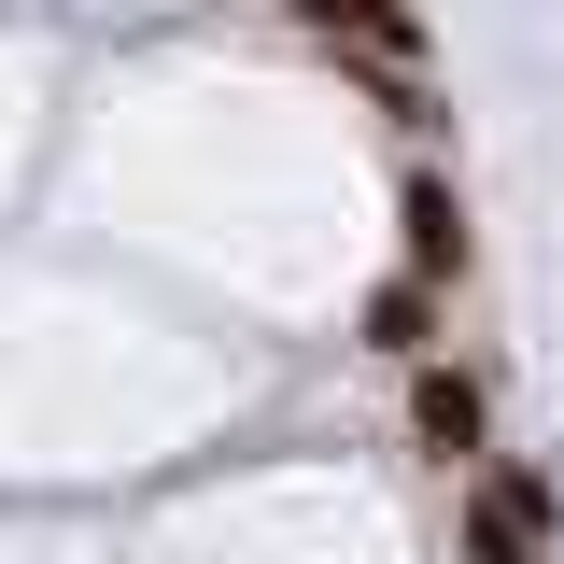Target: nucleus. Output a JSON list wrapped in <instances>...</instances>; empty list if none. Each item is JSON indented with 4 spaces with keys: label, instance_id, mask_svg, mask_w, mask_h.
Segmentation results:
<instances>
[{
    "label": "nucleus",
    "instance_id": "1",
    "mask_svg": "<svg viewBox=\"0 0 564 564\" xmlns=\"http://www.w3.org/2000/svg\"><path fill=\"white\" fill-rule=\"evenodd\" d=\"M410 452H423V466H452V480H480V466H494V381L466 367V352L410 367Z\"/></svg>",
    "mask_w": 564,
    "mask_h": 564
},
{
    "label": "nucleus",
    "instance_id": "2",
    "mask_svg": "<svg viewBox=\"0 0 564 564\" xmlns=\"http://www.w3.org/2000/svg\"><path fill=\"white\" fill-rule=\"evenodd\" d=\"M466 269H480V240H466V184H452V170H410V184H395V282L452 296Z\"/></svg>",
    "mask_w": 564,
    "mask_h": 564
},
{
    "label": "nucleus",
    "instance_id": "3",
    "mask_svg": "<svg viewBox=\"0 0 564 564\" xmlns=\"http://www.w3.org/2000/svg\"><path fill=\"white\" fill-rule=\"evenodd\" d=\"M311 43L325 57H367V70H423L437 57V29H423L410 0H311Z\"/></svg>",
    "mask_w": 564,
    "mask_h": 564
},
{
    "label": "nucleus",
    "instance_id": "4",
    "mask_svg": "<svg viewBox=\"0 0 564 564\" xmlns=\"http://www.w3.org/2000/svg\"><path fill=\"white\" fill-rule=\"evenodd\" d=\"M437 325H452V296H423V282H367V352L437 367Z\"/></svg>",
    "mask_w": 564,
    "mask_h": 564
},
{
    "label": "nucleus",
    "instance_id": "5",
    "mask_svg": "<svg viewBox=\"0 0 564 564\" xmlns=\"http://www.w3.org/2000/svg\"><path fill=\"white\" fill-rule=\"evenodd\" d=\"M466 494H480V508H508V522H522L536 551H564V480H551V466H508V452H494V466H480Z\"/></svg>",
    "mask_w": 564,
    "mask_h": 564
},
{
    "label": "nucleus",
    "instance_id": "6",
    "mask_svg": "<svg viewBox=\"0 0 564 564\" xmlns=\"http://www.w3.org/2000/svg\"><path fill=\"white\" fill-rule=\"evenodd\" d=\"M452 551H466V564H564V551H536L508 508H480V494H452Z\"/></svg>",
    "mask_w": 564,
    "mask_h": 564
},
{
    "label": "nucleus",
    "instance_id": "7",
    "mask_svg": "<svg viewBox=\"0 0 564 564\" xmlns=\"http://www.w3.org/2000/svg\"><path fill=\"white\" fill-rule=\"evenodd\" d=\"M367 99H381V113H395V128H410V141H437V128H452V113H437V85H423V70H367Z\"/></svg>",
    "mask_w": 564,
    "mask_h": 564
}]
</instances>
